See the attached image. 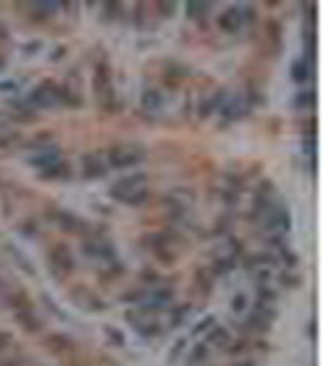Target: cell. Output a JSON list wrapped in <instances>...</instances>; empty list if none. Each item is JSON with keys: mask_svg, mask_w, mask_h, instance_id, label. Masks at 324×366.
<instances>
[{"mask_svg": "<svg viewBox=\"0 0 324 366\" xmlns=\"http://www.w3.org/2000/svg\"><path fill=\"white\" fill-rule=\"evenodd\" d=\"M290 225H293L290 213H288V208H283V205H273V208L261 218V227H263L268 234H288V232H290Z\"/></svg>", "mask_w": 324, "mask_h": 366, "instance_id": "obj_1", "label": "cell"}, {"mask_svg": "<svg viewBox=\"0 0 324 366\" xmlns=\"http://www.w3.org/2000/svg\"><path fill=\"white\" fill-rule=\"evenodd\" d=\"M144 159V151L139 146H112L108 149V166L110 169H130Z\"/></svg>", "mask_w": 324, "mask_h": 366, "instance_id": "obj_2", "label": "cell"}, {"mask_svg": "<svg viewBox=\"0 0 324 366\" xmlns=\"http://www.w3.org/2000/svg\"><path fill=\"white\" fill-rule=\"evenodd\" d=\"M56 93H59V85L52 83V81H44L37 90H32V95H29V105H34V108H52V105L59 103Z\"/></svg>", "mask_w": 324, "mask_h": 366, "instance_id": "obj_3", "label": "cell"}, {"mask_svg": "<svg viewBox=\"0 0 324 366\" xmlns=\"http://www.w3.org/2000/svg\"><path fill=\"white\" fill-rule=\"evenodd\" d=\"M144 183H146V176L144 173H132V176H125V178H120L115 186H112V198H117V200H125L130 193L134 191H139V188H144Z\"/></svg>", "mask_w": 324, "mask_h": 366, "instance_id": "obj_4", "label": "cell"}, {"mask_svg": "<svg viewBox=\"0 0 324 366\" xmlns=\"http://www.w3.org/2000/svg\"><path fill=\"white\" fill-rule=\"evenodd\" d=\"M49 264L54 266V271L59 274V276H64V274H71L73 271V256H71V249L66 247V244H56L54 249H52V254H49Z\"/></svg>", "mask_w": 324, "mask_h": 366, "instance_id": "obj_5", "label": "cell"}, {"mask_svg": "<svg viewBox=\"0 0 324 366\" xmlns=\"http://www.w3.org/2000/svg\"><path fill=\"white\" fill-rule=\"evenodd\" d=\"M83 254L85 256H93V259L112 261L115 259V247L110 242H103V239H85L83 242Z\"/></svg>", "mask_w": 324, "mask_h": 366, "instance_id": "obj_6", "label": "cell"}, {"mask_svg": "<svg viewBox=\"0 0 324 366\" xmlns=\"http://www.w3.org/2000/svg\"><path fill=\"white\" fill-rule=\"evenodd\" d=\"M56 161H61V151H59L56 146H44V149H39V151L32 156V164L39 166V169H47V166H52V164H56Z\"/></svg>", "mask_w": 324, "mask_h": 366, "instance_id": "obj_7", "label": "cell"}, {"mask_svg": "<svg viewBox=\"0 0 324 366\" xmlns=\"http://www.w3.org/2000/svg\"><path fill=\"white\" fill-rule=\"evenodd\" d=\"M105 171H108V164L100 159V156H85L83 159V176L85 178H100V176H105Z\"/></svg>", "mask_w": 324, "mask_h": 366, "instance_id": "obj_8", "label": "cell"}, {"mask_svg": "<svg viewBox=\"0 0 324 366\" xmlns=\"http://www.w3.org/2000/svg\"><path fill=\"white\" fill-rule=\"evenodd\" d=\"M249 110V105H244V100H239V98H232V100H227L224 105H222V117L227 120V122H232V120H239V117H244V113Z\"/></svg>", "mask_w": 324, "mask_h": 366, "instance_id": "obj_9", "label": "cell"}, {"mask_svg": "<svg viewBox=\"0 0 324 366\" xmlns=\"http://www.w3.org/2000/svg\"><path fill=\"white\" fill-rule=\"evenodd\" d=\"M217 25H219V29H222V32H227V34H234V32L242 27V22H239V15H237V7H229V10H224V12L219 15Z\"/></svg>", "mask_w": 324, "mask_h": 366, "instance_id": "obj_10", "label": "cell"}, {"mask_svg": "<svg viewBox=\"0 0 324 366\" xmlns=\"http://www.w3.org/2000/svg\"><path fill=\"white\" fill-rule=\"evenodd\" d=\"M146 298L161 310V308H168L173 303V291L171 288H163V286H154L151 291L146 293Z\"/></svg>", "mask_w": 324, "mask_h": 366, "instance_id": "obj_11", "label": "cell"}, {"mask_svg": "<svg viewBox=\"0 0 324 366\" xmlns=\"http://www.w3.org/2000/svg\"><path fill=\"white\" fill-rule=\"evenodd\" d=\"M205 344H217V347L227 349V347L232 344V337H229V332H227L224 327L212 325V327H210V332H207V342H205Z\"/></svg>", "mask_w": 324, "mask_h": 366, "instance_id": "obj_12", "label": "cell"}, {"mask_svg": "<svg viewBox=\"0 0 324 366\" xmlns=\"http://www.w3.org/2000/svg\"><path fill=\"white\" fill-rule=\"evenodd\" d=\"M112 76H110V66L108 64H98L95 66V90H98V95H103L105 90H110L112 88Z\"/></svg>", "mask_w": 324, "mask_h": 366, "instance_id": "obj_13", "label": "cell"}, {"mask_svg": "<svg viewBox=\"0 0 324 366\" xmlns=\"http://www.w3.org/2000/svg\"><path fill=\"white\" fill-rule=\"evenodd\" d=\"M17 322L25 327V332H39L42 330V320L32 312V310H22V312H15Z\"/></svg>", "mask_w": 324, "mask_h": 366, "instance_id": "obj_14", "label": "cell"}, {"mask_svg": "<svg viewBox=\"0 0 324 366\" xmlns=\"http://www.w3.org/2000/svg\"><path fill=\"white\" fill-rule=\"evenodd\" d=\"M47 347L52 349V352H56V354H61V352H68V349H73V342L66 337V335H59V332H54V335H49L47 337Z\"/></svg>", "mask_w": 324, "mask_h": 366, "instance_id": "obj_15", "label": "cell"}, {"mask_svg": "<svg viewBox=\"0 0 324 366\" xmlns=\"http://www.w3.org/2000/svg\"><path fill=\"white\" fill-rule=\"evenodd\" d=\"M54 218H56L59 227H61L64 232H81V229H83V222L78 218H73V215H68V213H64V210H59Z\"/></svg>", "mask_w": 324, "mask_h": 366, "instance_id": "obj_16", "label": "cell"}, {"mask_svg": "<svg viewBox=\"0 0 324 366\" xmlns=\"http://www.w3.org/2000/svg\"><path fill=\"white\" fill-rule=\"evenodd\" d=\"M7 305H10V310H15V312L32 310V300H29L22 291H15L12 295H7Z\"/></svg>", "mask_w": 324, "mask_h": 366, "instance_id": "obj_17", "label": "cell"}, {"mask_svg": "<svg viewBox=\"0 0 324 366\" xmlns=\"http://www.w3.org/2000/svg\"><path fill=\"white\" fill-rule=\"evenodd\" d=\"M141 108L146 110V113H156L159 108H161V93L159 90H144V95H141Z\"/></svg>", "mask_w": 324, "mask_h": 366, "instance_id": "obj_18", "label": "cell"}, {"mask_svg": "<svg viewBox=\"0 0 324 366\" xmlns=\"http://www.w3.org/2000/svg\"><path fill=\"white\" fill-rule=\"evenodd\" d=\"M42 178H66L68 176V166H66L64 161H56V164H52V166H47V169H42V173H39Z\"/></svg>", "mask_w": 324, "mask_h": 366, "instance_id": "obj_19", "label": "cell"}, {"mask_svg": "<svg viewBox=\"0 0 324 366\" xmlns=\"http://www.w3.org/2000/svg\"><path fill=\"white\" fill-rule=\"evenodd\" d=\"M290 71H293V81H297V83H305V81H310V76H312V69L305 64V59L295 61Z\"/></svg>", "mask_w": 324, "mask_h": 366, "instance_id": "obj_20", "label": "cell"}, {"mask_svg": "<svg viewBox=\"0 0 324 366\" xmlns=\"http://www.w3.org/2000/svg\"><path fill=\"white\" fill-rule=\"evenodd\" d=\"M188 315H190V305H176V308H171V325L173 327L183 325L188 320Z\"/></svg>", "mask_w": 324, "mask_h": 366, "instance_id": "obj_21", "label": "cell"}, {"mask_svg": "<svg viewBox=\"0 0 324 366\" xmlns=\"http://www.w3.org/2000/svg\"><path fill=\"white\" fill-rule=\"evenodd\" d=\"M205 359H207V344L200 342V344H195L190 357H188V366H197L200 362H205Z\"/></svg>", "mask_w": 324, "mask_h": 366, "instance_id": "obj_22", "label": "cell"}, {"mask_svg": "<svg viewBox=\"0 0 324 366\" xmlns=\"http://www.w3.org/2000/svg\"><path fill=\"white\" fill-rule=\"evenodd\" d=\"M195 283H197L200 293H210V288H212V279H210V274L205 269H197L195 271Z\"/></svg>", "mask_w": 324, "mask_h": 366, "instance_id": "obj_23", "label": "cell"}, {"mask_svg": "<svg viewBox=\"0 0 324 366\" xmlns=\"http://www.w3.org/2000/svg\"><path fill=\"white\" fill-rule=\"evenodd\" d=\"M222 98H224V90H219V93H217V95H215L212 100H205V103L200 105V115H202V117L212 115V110H215V108H217V105L222 103Z\"/></svg>", "mask_w": 324, "mask_h": 366, "instance_id": "obj_24", "label": "cell"}, {"mask_svg": "<svg viewBox=\"0 0 324 366\" xmlns=\"http://www.w3.org/2000/svg\"><path fill=\"white\" fill-rule=\"evenodd\" d=\"M146 198H149V188L144 186V188H139V191L130 193L122 203H127V205H141V203H146Z\"/></svg>", "mask_w": 324, "mask_h": 366, "instance_id": "obj_25", "label": "cell"}, {"mask_svg": "<svg viewBox=\"0 0 324 366\" xmlns=\"http://www.w3.org/2000/svg\"><path fill=\"white\" fill-rule=\"evenodd\" d=\"M207 7H210V5H205V2H188V5H186V12H188V17L200 20V17L207 12Z\"/></svg>", "mask_w": 324, "mask_h": 366, "instance_id": "obj_26", "label": "cell"}, {"mask_svg": "<svg viewBox=\"0 0 324 366\" xmlns=\"http://www.w3.org/2000/svg\"><path fill=\"white\" fill-rule=\"evenodd\" d=\"M212 269H215V274H229V271L234 269V256H227V259H217V261L212 264Z\"/></svg>", "mask_w": 324, "mask_h": 366, "instance_id": "obj_27", "label": "cell"}, {"mask_svg": "<svg viewBox=\"0 0 324 366\" xmlns=\"http://www.w3.org/2000/svg\"><path fill=\"white\" fill-rule=\"evenodd\" d=\"M237 15H239V22H254V20H256L254 5H242V7H237Z\"/></svg>", "mask_w": 324, "mask_h": 366, "instance_id": "obj_28", "label": "cell"}, {"mask_svg": "<svg viewBox=\"0 0 324 366\" xmlns=\"http://www.w3.org/2000/svg\"><path fill=\"white\" fill-rule=\"evenodd\" d=\"M295 105H297V108H312V105H315V90H302V93L295 98Z\"/></svg>", "mask_w": 324, "mask_h": 366, "instance_id": "obj_29", "label": "cell"}, {"mask_svg": "<svg viewBox=\"0 0 324 366\" xmlns=\"http://www.w3.org/2000/svg\"><path fill=\"white\" fill-rule=\"evenodd\" d=\"M78 298H83V303L88 305V310H103V308H105V303H103L100 298L90 295V293H78Z\"/></svg>", "mask_w": 324, "mask_h": 366, "instance_id": "obj_30", "label": "cell"}, {"mask_svg": "<svg viewBox=\"0 0 324 366\" xmlns=\"http://www.w3.org/2000/svg\"><path fill=\"white\" fill-rule=\"evenodd\" d=\"M259 303H263V305H273V303H275V291H270L268 286H261L259 288Z\"/></svg>", "mask_w": 324, "mask_h": 366, "instance_id": "obj_31", "label": "cell"}, {"mask_svg": "<svg viewBox=\"0 0 324 366\" xmlns=\"http://www.w3.org/2000/svg\"><path fill=\"white\" fill-rule=\"evenodd\" d=\"M117 276H122V264H117V261H112V264H108V271L103 274V279H117Z\"/></svg>", "mask_w": 324, "mask_h": 366, "instance_id": "obj_32", "label": "cell"}, {"mask_svg": "<svg viewBox=\"0 0 324 366\" xmlns=\"http://www.w3.org/2000/svg\"><path fill=\"white\" fill-rule=\"evenodd\" d=\"M246 293H239V295H234V300H232V308H234V312H244L246 310Z\"/></svg>", "mask_w": 324, "mask_h": 366, "instance_id": "obj_33", "label": "cell"}, {"mask_svg": "<svg viewBox=\"0 0 324 366\" xmlns=\"http://www.w3.org/2000/svg\"><path fill=\"white\" fill-rule=\"evenodd\" d=\"M278 252H280V259H283V261L288 264V269H293V266L297 264V259H295V254H293V252H290L288 247H283V249H278Z\"/></svg>", "mask_w": 324, "mask_h": 366, "instance_id": "obj_34", "label": "cell"}, {"mask_svg": "<svg viewBox=\"0 0 324 366\" xmlns=\"http://www.w3.org/2000/svg\"><path fill=\"white\" fill-rule=\"evenodd\" d=\"M212 325H215V317H205V320H200V322L195 325L193 335H202V332H207V330H210Z\"/></svg>", "mask_w": 324, "mask_h": 366, "instance_id": "obj_35", "label": "cell"}, {"mask_svg": "<svg viewBox=\"0 0 324 366\" xmlns=\"http://www.w3.org/2000/svg\"><path fill=\"white\" fill-rule=\"evenodd\" d=\"M108 339H112L115 347H125V337H122V332H117L115 327H108Z\"/></svg>", "mask_w": 324, "mask_h": 366, "instance_id": "obj_36", "label": "cell"}, {"mask_svg": "<svg viewBox=\"0 0 324 366\" xmlns=\"http://www.w3.org/2000/svg\"><path fill=\"white\" fill-rule=\"evenodd\" d=\"M144 298H146V293H144V291H134V293H125V295H122V300H125V303H136V305H139Z\"/></svg>", "mask_w": 324, "mask_h": 366, "instance_id": "obj_37", "label": "cell"}, {"mask_svg": "<svg viewBox=\"0 0 324 366\" xmlns=\"http://www.w3.org/2000/svg\"><path fill=\"white\" fill-rule=\"evenodd\" d=\"M141 281L149 283V288H154V286L159 283V274H154V271H144V274H141Z\"/></svg>", "mask_w": 324, "mask_h": 366, "instance_id": "obj_38", "label": "cell"}, {"mask_svg": "<svg viewBox=\"0 0 324 366\" xmlns=\"http://www.w3.org/2000/svg\"><path fill=\"white\" fill-rule=\"evenodd\" d=\"M186 344H188V339H178V342H176V347H173V352H171V362H176V359L181 357V352H183Z\"/></svg>", "mask_w": 324, "mask_h": 366, "instance_id": "obj_39", "label": "cell"}, {"mask_svg": "<svg viewBox=\"0 0 324 366\" xmlns=\"http://www.w3.org/2000/svg\"><path fill=\"white\" fill-rule=\"evenodd\" d=\"M268 32H270L268 37H270L273 42H278V37H280V27H278V22H273V20H270V22H268Z\"/></svg>", "mask_w": 324, "mask_h": 366, "instance_id": "obj_40", "label": "cell"}, {"mask_svg": "<svg viewBox=\"0 0 324 366\" xmlns=\"http://www.w3.org/2000/svg\"><path fill=\"white\" fill-rule=\"evenodd\" d=\"M22 232H25L27 237H29V234L34 237V234H37V222H29V220H27V222H22Z\"/></svg>", "mask_w": 324, "mask_h": 366, "instance_id": "obj_41", "label": "cell"}, {"mask_svg": "<svg viewBox=\"0 0 324 366\" xmlns=\"http://www.w3.org/2000/svg\"><path fill=\"white\" fill-rule=\"evenodd\" d=\"M280 283H283V286H297L300 279H297V276H290V274H283V276H280Z\"/></svg>", "mask_w": 324, "mask_h": 366, "instance_id": "obj_42", "label": "cell"}, {"mask_svg": "<svg viewBox=\"0 0 324 366\" xmlns=\"http://www.w3.org/2000/svg\"><path fill=\"white\" fill-rule=\"evenodd\" d=\"M12 344V335H7V332H0V352L5 349V347H10Z\"/></svg>", "mask_w": 324, "mask_h": 366, "instance_id": "obj_43", "label": "cell"}, {"mask_svg": "<svg viewBox=\"0 0 324 366\" xmlns=\"http://www.w3.org/2000/svg\"><path fill=\"white\" fill-rule=\"evenodd\" d=\"M244 349H246V342H244V339H239V342H234V344L229 347L232 354H239V352H244Z\"/></svg>", "mask_w": 324, "mask_h": 366, "instance_id": "obj_44", "label": "cell"}, {"mask_svg": "<svg viewBox=\"0 0 324 366\" xmlns=\"http://www.w3.org/2000/svg\"><path fill=\"white\" fill-rule=\"evenodd\" d=\"M159 10L163 12V17H168V12H173V2H168V5L166 2H159Z\"/></svg>", "mask_w": 324, "mask_h": 366, "instance_id": "obj_45", "label": "cell"}, {"mask_svg": "<svg viewBox=\"0 0 324 366\" xmlns=\"http://www.w3.org/2000/svg\"><path fill=\"white\" fill-rule=\"evenodd\" d=\"M305 149H307V154H312V156H315V140H312V137L305 142Z\"/></svg>", "mask_w": 324, "mask_h": 366, "instance_id": "obj_46", "label": "cell"}, {"mask_svg": "<svg viewBox=\"0 0 324 366\" xmlns=\"http://www.w3.org/2000/svg\"><path fill=\"white\" fill-rule=\"evenodd\" d=\"M61 56H64V47H59V49H56V54H54V59H61Z\"/></svg>", "mask_w": 324, "mask_h": 366, "instance_id": "obj_47", "label": "cell"}, {"mask_svg": "<svg viewBox=\"0 0 324 366\" xmlns=\"http://www.w3.org/2000/svg\"><path fill=\"white\" fill-rule=\"evenodd\" d=\"M0 366H20L17 362H0Z\"/></svg>", "mask_w": 324, "mask_h": 366, "instance_id": "obj_48", "label": "cell"}, {"mask_svg": "<svg viewBox=\"0 0 324 366\" xmlns=\"http://www.w3.org/2000/svg\"><path fill=\"white\" fill-rule=\"evenodd\" d=\"M0 286H2V281H0Z\"/></svg>", "mask_w": 324, "mask_h": 366, "instance_id": "obj_49", "label": "cell"}]
</instances>
